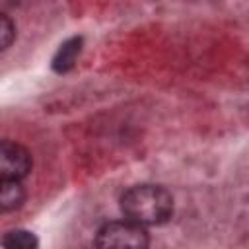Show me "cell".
<instances>
[{
  "instance_id": "6da1fadb",
  "label": "cell",
  "mask_w": 249,
  "mask_h": 249,
  "mask_svg": "<svg viewBox=\"0 0 249 249\" xmlns=\"http://www.w3.org/2000/svg\"><path fill=\"white\" fill-rule=\"evenodd\" d=\"M121 208L126 220L142 228L158 226L173 214V198L160 185H136L123 195Z\"/></svg>"
},
{
  "instance_id": "7a4b0ae2",
  "label": "cell",
  "mask_w": 249,
  "mask_h": 249,
  "mask_svg": "<svg viewBox=\"0 0 249 249\" xmlns=\"http://www.w3.org/2000/svg\"><path fill=\"white\" fill-rule=\"evenodd\" d=\"M148 233L130 220H115L103 224L95 233L97 249H148Z\"/></svg>"
},
{
  "instance_id": "3957f363",
  "label": "cell",
  "mask_w": 249,
  "mask_h": 249,
  "mask_svg": "<svg viewBox=\"0 0 249 249\" xmlns=\"http://www.w3.org/2000/svg\"><path fill=\"white\" fill-rule=\"evenodd\" d=\"M31 171V154L18 142L0 140V179L21 181Z\"/></svg>"
},
{
  "instance_id": "277c9868",
  "label": "cell",
  "mask_w": 249,
  "mask_h": 249,
  "mask_svg": "<svg viewBox=\"0 0 249 249\" xmlns=\"http://www.w3.org/2000/svg\"><path fill=\"white\" fill-rule=\"evenodd\" d=\"M80 51H82V37H72V39L64 41L58 47V51H56V54L53 58V68L56 72H60V74L62 72H68L74 66Z\"/></svg>"
},
{
  "instance_id": "5b68a950",
  "label": "cell",
  "mask_w": 249,
  "mask_h": 249,
  "mask_svg": "<svg viewBox=\"0 0 249 249\" xmlns=\"http://www.w3.org/2000/svg\"><path fill=\"white\" fill-rule=\"evenodd\" d=\"M23 198H25V193H23V187L19 185V181L0 179V214L19 208Z\"/></svg>"
},
{
  "instance_id": "8992f818",
  "label": "cell",
  "mask_w": 249,
  "mask_h": 249,
  "mask_svg": "<svg viewBox=\"0 0 249 249\" xmlns=\"http://www.w3.org/2000/svg\"><path fill=\"white\" fill-rule=\"evenodd\" d=\"M4 249H37L39 239L29 230H10L2 237Z\"/></svg>"
},
{
  "instance_id": "52a82bcc",
  "label": "cell",
  "mask_w": 249,
  "mask_h": 249,
  "mask_svg": "<svg viewBox=\"0 0 249 249\" xmlns=\"http://www.w3.org/2000/svg\"><path fill=\"white\" fill-rule=\"evenodd\" d=\"M16 37V25L14 21L0 12V51H6Z\"/></svg>"
}]
</instances>
